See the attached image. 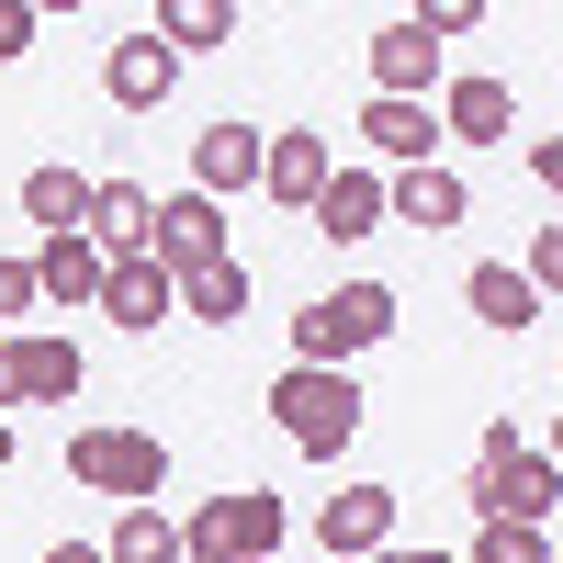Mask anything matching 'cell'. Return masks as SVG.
<instances>
[{
    "mask_svg": "<svg viewBox=\"0 0 563 563\" xmlns=\"http://www.w3.org/2000/svg\"><path fill=\"white\" fill-rule=\"evenodd\" d=\"M79 384H90L79 339H0V417L12 406H68Z\"/></svg>",
    "mask_w": 563,
    "mask_h": 563,
    "instance_id": "8992f818",
    "label": "cell"
},
{
    "mask_svg": "<svg viewBox=\"0 0 563 563\" xmlns=\"http://www.w3.org/2000/svg\"><path fill=\"white\" fill-rule=\"evenodd\" d=\"M249 180H260V135L249 124H203L192 135V192L225 203V192H249Z\"/></svg>",
    "mask_w": 563,
    "mask_h": 563,
    "instance_id": "ac0fdd59",
    "label": "cell"
},
{
    "mask_svg": "<svg viewBox=\"0 0 563 563\" xmlns=\"http://www.w3.org/2000/svg\"><path fill=\"white\" fill-rule=\"evenodd\" d=\"M361 147H372V158H395V169H429L440 124H429V102H361Z\"/></svg>",
    "mask_w": 563,
    "mask_h": 563,
    "instance_id": "d6986e66",
    "label": "cell"
},
{
    "mask_svg": "<svg viewBox=\"0 0 563 563\" xmlns=\"http://www.w3.org/2000/svg\"><path fill=\"white\" fill-rule=\"evenodd\" d=\"M147 225H158V192H147V180H90V249H102V260H135V249H147Z\"/></svg>",
    "mask_w": 563,
    "mask_h": 563,
    "instance_id": "2e32d148",
    "label": "cell"
},
{
    "mask_svg": "<svg viewBox=\"0 0 563 563\" xmlns=\"http://www.w3.org/2000/svg\"><path fill=\"white\" fill-rule=\"evenodd\" d=\"M372 563H451V552H406V541H384V552H372Z\"/></svg>",
    "mask_w": 563,
    "mask_h": 563,
    "instance_id": "f546056e",
    "label": "cell"
},
{
    "mask_svg": "<svg viewBox=\"0 0 563 563\" xmlns=\"http://www.w3.org/2000/svg\"><path fill=\"white\" fill-rule=\"evenodd\" d=\"M462 563H552V530H507V519H485Z\"/></svg>",
    "mask_w": 563,
    "mask_h": 563,
    "instance_id": "d4e9b609",
    "label": "cell"
},
{
    "mask_svg": "<svg viewBox=\"0 0 563 563\" xmlns=\"http://www.w3.org/2000/svg\"><path fill=\"white\" fill-rule=\"evenodd\" d=\"M361 406H372V395L350 384V372H305V361H294V372L271 384V429L294 440L305 462H339V451L361 440Z\"/></svg>",
    "mask_w": 563,
    "mask_h": 563,
    "instance_id": "7a4b0ae2",
    "label": "cell"
},
{
    "mask_svg": "<svg viewBox=\"0 0 563 563\" xmlns=\"http://www.w3.org/2000/svg\"><path fill=\"white\" fill-rule=\"evenodd\" d=\"M462 305H474V316L496 327V339H519V327H541V316H552V305L530 294V282H519V260H485L474 282H462Z\"/></svg>",
    "mask_w": 563,
    "mask_h": 563,
    "instance_id": "ffe728a7",
    "label": "cell"
},
{
    "mask_svg": "<svg viewBox=\"0 0 563 563\" xmlns=\"http://www.w3.org/2000/svg\"><path fill=\"white\" fill-rule=\"evenodd\" d=\"M102 271H113V260L90 249V225H79V238H45V249H34V294H45V305H102Z\"/></svg>",
    "mask_w": 563,
    "mask_h": 563,
    "instance_id": "e0dca14e",
    "label": "cell"
},
{
    "mask_svg": "<svg viewBox=\"0 0 563 563\" xmlns=\"http://www.w3.org/2000/svg\"><path fill=\"white\" fill-rule=\"evenodd\" d=\"M102 563H192V552H180V519H169V507H124L113 541H102Z\"/></svg>",
    "mask_w": 563,
    "mask_h": 563,
    "instance_id": "7402d4cb",
    "label": "cell"
},
{
    "mask_svg": "<svg viewBox=\"0 0 563 563\" xmlns=\"http://www.w3.org/2000/svg\"><path fill=\"white\" fill-rule=\"evenodd\" d=\"M384 339H395V294H384V282H339V294H316L294 316V361L305 372H350L361 350H384Z\"/></svg>",
    "mask_w": 563,
    "mask_h": 563,
    "instance_id": "3957f363",
    "label": "cell"
},
{
    "mask_svg": "<svg viewBox=\"0 0 563 563\" xmlns=\"http://www.w3.org/2000/svg\"><path fill=\"white\" fill-rule=\"evenodd\" d=\"M327 169H339V158H327V135H305V124H294V135H260V192H271V203L305 214V203L327 192Z\"/></svg>",
    "mask_w": 563,
    "mask_h": 563,
    "instance_id": "9a60e30c",
    "label": "cell"
},
{
    "mask_svg": "<svg viewBox=\"0 0 563 563\" xmlns=\"http://www.w3.org/2000/svg\"><path fill=\"white\" fill-rule=\"evenodd\" d=\"M305 214H316V238H339V249H361V238H384V169H372V158H350V169H327V192H316Z\"/></svg>",
    "mask_w": 563,
    "mask_h": 563,
    "instance_id": "8fae6325",
    "label": "cell"
},
{
    "mask_svg": "<svg viewBox=\"0 0 563 563\" xmlns=\"http://www.w3.org/2000/svg\"><path fill=\"white\" fill-rule=\"evenodd\" d=\"M429 124L451 135V147H507V124H519V90H507V79H451Z\"/></svg>",
    "mask_w": 563,
    "mask_h": 563,
    "instance_id": "7c38bea8",
    "label": "cell"
},
{
    "mask_svg": "<svg viewBox=\"0 0 563 563\" xmlns=\"http://www.w3.org/2000/svg\"><path fill=\"white\" fill-rule=\"evenodd\" d=\"M474 519H507V530H541L552 519V496H563V474H552V451H530L519 429H485V451H474Z\"/></svg>",
    "mask_w": 563,
    "mask_h": 563,
    "instance_id": "277c9868",
    "label": "cell"
},
{
    "mask_svg": "<svg viewBox=\"0 0 563 563\" xmlns=\"http://www.w3.org/2000/svg\"><path fill=\"white\" fill-rule=\"evenodd\" d=\"M519 282L552 305V282H563V225H541V238H530V271H519Z\"/></svg>",
    "mask_w": 563,
    "mask_h": 563,
    "instance_id": "484cf974",
    "label": "cell"
},
{
    "mask_svg": "<svg viewBox=\"0 0 563 563\" xmlns=\"http://www.w3.org/2000/svg\"><path fill=\"white\" fill-rule=\"evenodd\" d=\"M68 485L113 496V507H158L169 496V440L124 429V417H90V429H68Z\"/></svg>",
    "mask_w": 563,
    "mask_h": 563,
    "instance_id": "6da1fadb",
    "label": "cell"
},
{
    "mask_svg": "<svg viewBox=\"0 0 563 563\" xmlns=\"http://www.w3.org/2000/svg\"><path fill=\"white\" fill-rule=\"evenodd\" d=\"M45 294H34V260H0V316H34Z\"/></svg>",
    "mask_w": 563,
    "mask_h": 563,
    "instance_id": "83f0119b",
    "label": "cell"
},
{
    "mask_svg": "<svg viewBox=\"0 0 563 563\" xmlns=\"http://www.w3.org/2000/svg\"><path fill=\"white\" fill-rule=\"evenodd\" d=\"M23 225L34 238H79L90 225V169H23Z\"/></svg>",
    "mask_w": 563,
    "mask_h": 563,
    "instance_id": "44dd1931",
    "label": "cell"
},
{
    "mask_svg": "<svg viewBox=\"0 0 563 563\" xmlns=\"http://www.w3.org/2000/svg\"><path fill=\"white\" fill-rule=\"evenodd\" d=\"M147 34L169 45V57H203V45H225V34H238V12H225V0H169Z\"/></svg>",
    "mask_w": 563,
    "mask_h": 563,
    "instance_id": "cb8c5ba5",
    "label": "cell"
},
{
    "mask_svg": "<svg viewBox=\"0 0 563 563\" xmlns=\"http://www.w3.org/2000/svg\"><path fill=\"white\" fill-rule=\"evenodd\" d=\"M180 316H203V327H238V316H249V260L225 249L214 271H192V282H180Z\"/></svg>",
    "mask_w": 563,
    "mask_h": 563,
    "instance_id": "603a6c76",
    "label": "cell"
},
{
    "mask_svg": "<svg viewBox=\"0 0 563 563\" xmlns=\"http://www.w3.org/2000/svg\"><path fill=\"white\" fill-rule=\"evenodd\" d=\"M102 90H113V102H124V113H158V102H169V90H180V57H169V45H158L147 23H135V34L113 45V57H102Z\"/></svg>",
    "mask_w": 563,
    "mask_h": 563,
    "instance_id": "4fadbf2b",
    "label": "cell"
},
{
    "mask_svg": "<svg viewBox=\"0 0 563 563\" xmlns=\"http://www.w3.org/2000/svg\"><path fill=\"white\" fill-rule=\"evenodd\" d=\"M429 90H440V45H429L417 12H395L372 34V102H429Z\"/></svg>",
    "mask_w": 563,
    "mask_h": 563,
    "instance_id": "9c48e42d",
    "label": "cell"
},
{
    "mask_svg": "<svg viewBox=\"0 0 563 563\" xmlns=\"http://www.w3.org/2000/svg\"><path fill=\"white\" fill-rule=\"evenodd\" d=\"M395 507H406L395 485H339V496L316 507V541L339 552V563H372V552L395 541Z\"/></svg>",
    "mask_w": 563,
    "mask_h": 563,
    "instance_id": "ba28073f",
    "label": "cell"
},
{
    "mask_svg": "<svg viewBox=\"0 0 563 563\" xmlns=\"http://www.w3.org/2000/svg\"><path fill=\"white\" fill-rule=\"evenodd\" d=\"M462 214H474V192H462V169H395L384 180V225H429V238H440V225H462Z\"/></svg>",
    "mask_w": 563,
    "mask_h": 563,
    "instance_id": "5bb4252c",
    "label": "cell"
},
{
    "mask_svg": "<svg viewBox=\"0 0 563 563\" xmlns=\"http://www.w3.org/2000/svg\"><path fill=\"white\" fill-rule=\"evenodd\" d=\"M102 316L124 327V339H158V327L180 316V282H169L147 249H135V260H113V271H102Z\"/></svg>",
    "mask_w": 563,
    "mask_h": 563,
    "instance_id": "30bf717a",
    "label": "cell"
},
{
    "mask_svg": "<svg viewBox=\"0 0 563 563\" xmlns=\"http://www.w3.org/2000/svg\"><path fill=\"white\" fill-rule=\"evenodd\" d=\"M147 260H158L169 282L214 271V260H225V203H203V192H169V203H158V225H147Z\"/></svg>",
    "mask_w": 563,
    "mask_h": 563,
    "instance_id": "52a82bcc",
    "label": "cell"
},
{
    "mask_svg": "<svg viewBox=\"0 0 563 563\" xmlns=\"http://www.w3.org/2000/svg\"><path fill=\"white\" fill-rule=\"evenodd\" d=\"M45 563H102V541H57V552H45Z\"/></svg>",
    "mask_w": 563,
    "mask_h": 563,
    "instance_id": "f1b7e54d",
    "label": "cell"
},
{
    "mask_svg": "<svg viewBox=\"0 0 563 563\" xmlns=\"http://www.w3.org/2000/svg\"><path fill=\"white\" fill-rule=\"evenodd\" d=\"M0 462H12V417H0Z\"/></svg>",
    "mask_w": 563,
    "mask_h": 563,
    "instance_id": "4dcf8cb0",
    "label": "cell"
},
{
    "mask_svg": "<svg viewBox=\"0 0 563 563\" xmlns=\"http://www.w3.org/2000/svg\"><path fill=\"white\" fill-rule=\"evenodd\" d=\"M282 541H294V519H282L271 485H225V496H203L192 519H180V552L192 563H271Z\"/></svg>",
    "mask_w": 563,
    "mask_h": 563,
    "instance_id": "5b68a950",
    "label": "cell"
},
{
    "mask_svg": "<svg viewBox=\"0 0 563 563\" xmlns=\"http://www.w3.org/2000/svg\"><path fill=\"white\" fill-rule=\"evenodd\" d=\"M34 57V0H0V68Z\"/></svg>",
    "mask_w": 563,
    "mask_h": 563,
    "instance_id": "4316f807",
    "label": "cell"
}]
</instances>
